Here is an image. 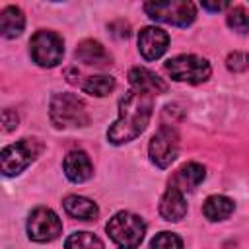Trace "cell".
Returning <instances> with one entry per match:
<instances>
[{"mask_svg":"<svg viewBox=\"0 0 249 249\" xmlns=\"http://www.w3.org/2000/svg\"><path fill=\"white\" fill-rule=\"evenodd\" d=\"M150 249H183V241L173 231H160L150 241Z\"/></svg>","mask_w":249,"mask_h":249,"instance_id":"obj_22","label":"cell"},{"mask_svg":"<svg viewBox=\"0 0 249 249\" xmlns=\"http://www.w3.org/2000/svg\"><path fill=\"white\" fill-rule=\"evenodd\" d=\"M62 233V222L60 218L45 206L35 208L27 218V235L31 241L37 243H49L54 241Z\"/></svg>","mask_w":249,"mask_h":249,"instance_id":"obj_8","label":"cell"},{"mask_svg":"<svg viewBox=\"0 0 249 249\" xmlns=\"http://www.w3.org/2000/svg\"><path fill=\"white\" fill-rule=\"evenodd\" d=\"M41 152V144L35 138H21L10 146H6L0 154V167L6 177L19 175L27 165L35 161Z\"/></svg>","mask_w":249,"mask_h":249,"instance_id":"obj_5","label":"cell"},{"mask_svg":"<svg viewBox=\"0 0 249 249\" xmlns=\"http://www.w3.org/2000/svg\"><path fill=\"white\" fill-rule=\"evenodd\" d=\"M144 12L167 25H177V27H187L195 21L196 18V8L193 2L187 0H165V2H146Z\"/></svg>","mask_w":249,"mask_h":249,"instance_id":"obj_4","label":"cell"},{"mask_svg":"<svg viewBox=\"0 0 249 249\" xmlns=\"http://www.w3.org/2000/svg\"><path fill=\"white\" fill-rule=\"evenodd\" d=\"M29 54L35 64L43 68H53L60 64L64 56V41L58 33L41 29L37 31L29 41Z\"/></svg>","mask_w":249,"mask_h":249,"instance_id":"obj_7","label":"cell"},{"mask_svg":"<svg viewBox=\"0 0 249 249\" xmlns=\"http://www.w3.org/2000/svg\"><path fill=\"white\" fill-rule=\"evenodd\" d=\"M105 230L119 249H138L146 233V224L140 216L123 210L109 218Z\"/></svg>","mask_w":249,"mask_h":249,"instance_id":"obj_3","label":"cell"},{"mask_svg":"<svg viewBox=\"0 0 249 249\" xmlns=\"http://www.w3.org/2000/svg\"><path fill=\"white\" fill-rule=\"evenodd\" d=\"M235 204L231 198L224 196V195H210L204 204H202V212L210 222H218V220H226L231 212H233Z\"/></svg>","mask_w":249,"mask_h":249,"instance_id":"obj_18","label":"cell"},{"mask_svg":"<svg viewBox=\"0 0 249 249\" xmlns=\"http://www.w3.org/2000/svg\"><path fill=\"white\" fill-rule=\"evenodd\" d=\"M64 249H105L103 241L91 231H76L66 237Z\"/></svg>","mask_w":249,"mask_h":249,"instance_id":"obj_20","label":"cell"},{"mask_svg":"<svg viewBox=\"0 0 249 249\" xmlns=\"http://www.w3.org/2000/svg\"><path fill=\"white\" fill-rule=\"evenodd\" d=\"M204 177H206L204 167L200 163L191 161V163H185L183 167L177 169V173L173 175V179L169 181V185H173L179 191L187 193V191H195L204 181Z\"/></svg>","mask_w":249,"mask_h":249,"instance_id":"obj_15","label":"cell"},{"mask_svg":"<svg viewBox=\"0 0 249 249\" xmlns=\"http://www.w3.org/2000/svg\"><path fill=\"white\" fill-rule=\"evenodd\" d=\"M152 95L146 91L130 89L119 101V117L109 126L107 138L111 144H126L138 138L152 117Z\"/></svg>","mask_w":249,"mask_h":249,"instance_id":"obj_1","label":"cell"},{"mask_svg":"<svg viewBox=\"0 0 249 249\" xmlns=\"http://www.w3.org/2000/svg\"><path fill=\"white\" fill-rule=\"evenodd\" d=\"M150 160L154 165L165 169L171 165V161L177 158V150H179V134L175 130V126L171 124H161L158 128V132L152 136L150 140Z\"/></svg>","mask_w":249,"mask_h":249,"instance_id":"obj_9","label":"cell"},{"mask_svg":"<svg viewBox=\"0 0 249 249\" xmlns=\"http://www.w3.org/2000/svg\"><path fill=\"white\" fill-rule=\"evenodd\" d=\"M169 45V35L160 27H144L138 33V51L146 60H158Z\"/></svg>","mask_w":249,"mask_h":249,"instance_id":"obj_10","label":"cell"},{"mask_svg":"<svg viewBox=\"0 0 249 249\" xmlns=\"http://www.w3.org/2000/svg\"><path fill=\"white\" fill-rule=\"evenodd\" d=\"M160 214L167 222H179V220H183L185 214H187L185 193L179 191L177 187L169 185L167 191L163 193L161 200H160Z\"/></svg>","mask_w":249,"mask_h":249,"instance_id":"obj_12","label":"cell"},{"mask_svg":"<svg viewBox=\"0 0 249 249\" xmlns=\"http://www.w3.org/2000/svg\"><path fill=\"white\" fill-rule=\"evenodd\" d=\"M16 126H18V115L12 109H4L2 111V130L12 132Z\"/></svg>","mask_w":249,"mask_h":249,"instance_id":"obj_24","label":"cell"},{"mask_svg":"<svg viewBox=\"0 0 249 249\" xmlns=\"http://www.w3.org/2000/svg\"><path fill=\"white\" fill-rule=\"evenodd\" d=\"M82 89L89 95L95 97H105L115 89V78L107 76V74H97V76H88L82 82Z\"/></svg>","mask_w":249,"mask_h":249,"instance_id":"obj_19","label":"cell"},{"mask_svg":"<svg viewBox=\"0 0 249 249\" xmlns=\"http://www.w3.org/2000/svg\"><path fill=\"white\" fill-rule=\"evenodd\" d=\"M76 58L86 66H107L111 64V54L99 41L86 39L76 49Z\"/></svg>","mask_w":249,"mask_h":249,"instance_id":"obj_14","label":"cell"},{"mask_svg":"<svg viewBox=\"0 0 249 249\" xmlns=\"http://www.w3.org/2000/svg\"><path fill=\"white\" fill-rule=\"evenodd\" d=\"M226 23H228V27L233 29L235 33H241V35L249 33V16H247L245 8H241V6L230 8V12H228V16H226Z\"/></svg>","mask_w":249,"mask_h":249,"instance_id":"obj_21","label":"cell"},{"mask_svg":"<svg viewBox=\"0 0 249 249\" xmlns=\"http://www.w3.org/2000/svg\"><path fill=\"white\" fill-rule=\"evenodd\" d=\"M62 206H64L66 214L76 220H95L99 214V208L93 200H89L86 196H78V195H68L62 200Z\"/></svg>","mask_w":249,"mask_h":249,"instance_id":"obj_16","label":"cell"},{"mask_svg":"<svg viewBox=\"0 0 249 249\" xmlns=\"http://www.w3.org/2000/svg\"><path fill=\"white\" fill-rule=\"evenodd\" d=\"M25 27V16L18 6H6L0 12V33L6 39H16Z\"/></svg>","mask_w":249,"mask_h":249,"instance_id":"obj_17","label":"cell"},{"mask_svg":"<svg viewBox=\"0 0 249 249\" xmlns=\"http://www.w3.org/2000/svg\"><path fill=\"white\" fill-rule=\"evenodd\" d=\"M49 117L56 128H78L89 123L86 103L74 93H54L49 105Z\"/></svg>","mask_w":249,"mask_h":249,"instance_id":"obj_2","label":"cell"},{"mask_svg":"<svg viewBox=\"0 0 249 249\" xmlns=\"http://www.w3.org/2000/svg\"><path fill=\"white\" fill-rule=\"evenodd\" d=\"M64 175L72 181V183H84L93 175V165L89 156L84 150H72L66 154L64 158Z\"/></svg>","mask_w":249,"mask_h":249,"instance_id":"obj_11","label":"cell"},{"mask_svg":"<svg viewBox=\"0 0 249 249\" xmlns=\"http://www.w3.org/2000/svg\"><path fill=\"white\" fill-rule=\"evenodd\" d=\"M226 66L230 72H245L249 68V53L233 51L226 58Z\"/></svg>","mask_w":249,"mask_h":249,"instance_id":"obj_23","label":"cell"},{"mask_svg":"<svg viewBox=\"0 0 249 249\" xmlns=\"http://www.w3.org/2000/svg\"><path fill=\"white\" fill-rule=\"evenodd\" d=\"M128 82L132 86V89H138V91H146L150 95L154 93H165L167 86L161 78H158L152 70L148 68H142V66H134L130 68L128 72Z\"/></svg>","mask_w":249,"mask_h":249,"instance_id":"obj_13","label":"cell"},{"mask_svg":"<svg viewBox=\"0 0 249 249\" xmlns=\"http://www.w3.org/2000/svg\"><path fill=\"white\" fill-rule=\"evenodd\" d=\"M200 6L204 10H208V12H220V10H226L230 4L228 2H202Z\"/></svg>","mask_w":249,"mask_h":249,"instance_id":"obj_25","label":"cell"},{"mask_svg":"<svg viewBox=\"0 0 249 249\" xmlns=\"http://www.w3.org/2000/svg\"><path fill=\"white\" fill-rule=\"evenodd\" d=\"M165 72L175 82H187V84H202L210 78L212 68L210 62L196 54H179L165 62Z\"/></svg>","mask_w":249,"mask_h":249,"instance_id":"obj_6","label":"cell"}]
</instances>
